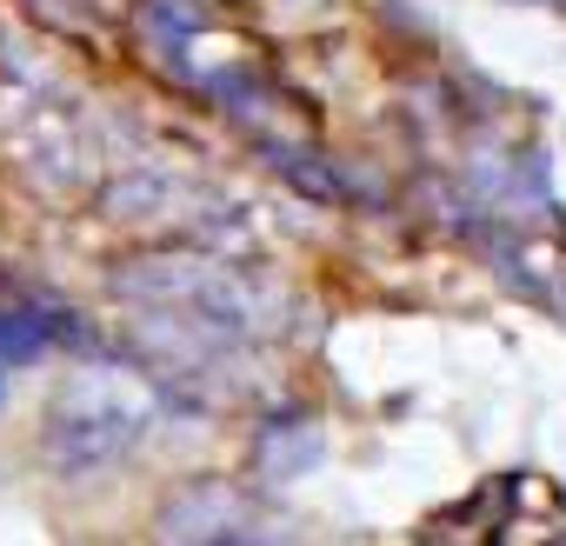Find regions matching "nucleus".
I'll return each instance as SVG.
<instances>
[{
  "label": "nucleus",
  "instance_id": "obj_1",
  "mask_svg": "<svg viewBox=\"0 0 566 546\" xmlns=\"http://www.w3.org/2000/svg\"><path fill=\"white\" fill-rule=\"evenodd\" d=\"M134 440H140V413H134V407L74 393V400L54 413V427H48V460H54L67 480H81V473L114 466Z\"/></svg>",
  "mask_w": 566,
  "mask_h": 546
},
{
  "label": "nucleus",
  "instance_id": "obj_2",
  "mask_svg": "<svg viewBox=\"0 0 566 546\" xmlns=\"http://www.w3.org/2000/svg\"><path fill=\"white\" fill-rule=\"evenodd\" d=\"M307 460H321V427H314V413H280V420H266L260 433H253V473L260 480H301L307 473Z\"/></svg>",
  "mask_w": 566,
  "mask_h": 546
},
{
  "label": "nucleus",
  "instance_id": "obj_3",
  "mask_svg": "<svg viewBox=\"0 0 566 546\" xmlns=\"http://www.w3.org/2000/svg\"><path fill=\"white\" fill-rule=\"evenodd\" d=\"M54 334H61V321H48L41 301H8V307H0V367L41 360L54 347Z\"/></svg>",
  "mask_w": 566,
  "mask_h": 546
},
{
  "label": "nucleus",
  "instance_id": "obj_4",
  "mask_svg": "<svg viewBox=\"0 0 566 546\" xmlns=\"http://www.w3.org/2000/svg\"><path fill=\"white\" fill-rule=\"evenodd\" d=\"M193 546H280V539H273L253 513H240L233 526H220V533H207V539H193Z\"/></svg>",
  "mask_w": 566,
  "mask_h": 546
}]
</instances>
